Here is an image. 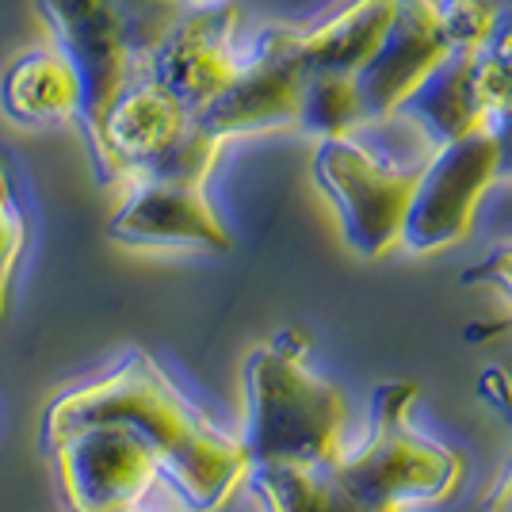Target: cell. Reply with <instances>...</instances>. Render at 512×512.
<instances>
[{
    "label": "cell",
    "mask_w": 512,
    "mask_h": 512,
    "mask_svg": "<svg viewBox=\"0 0 512 512\" xmlns=\"http://www.w3.org/2000/svg\"><path fill=\"white\" fill-rule=\"evenodd\" d=\"M192 0H39L50 39L81 77V123L92 130L138 77Z\"/></svg>",
    "instance_id": "obj_1"
},
{
    "label": "cell",
    "mask_w": 512,
    "mask_h": 512,
    "mask_svg": "<svg viewBox=\"0 0 512 512\" xmlns=\"http://www.w3.org/2000/svg\"><path fill=\"white\" fill-rule=\"evenodd\" d=\"M302 85H306V54L302 31L268 27L256 43V54L241 62L226 92L195 115V123L211 138H230L245 130H268L299 123Z\"/></svg>",
    "instance_id": "obj_2"
},
{
    "label": "cell",
    "mask_w": 512,
    "mask_h": 512,
    "mask_svg": "<svg viewBox=\"0 0 512 512\" xmlns=\"http://www.w3.org/2000/svg\"><path fill=\"white\" fill-rule=\"evenodd\" d=\"M237 20L241 8L234 0L188 4L146 62V77L176 96L192 119L226 92L241 69L234 54Z\"/></svg>",
    "instance_id": "obj_3"
},
{
    "label": "cell",
    "mask_w": 512,
    "mask_h": 512,
    "mask_svg": "<svg viewBox=\"0 0 512 512\" xmlns=\"http://www.w3.org/2000/svg\"><path fill=\"white\" fill-rule=\"evenodd\" d=\"M188 127L192 115L184 104L157 81L138 77L111 100L104 119L88 130V142L104 180H138L161 165V157L184 138Z\"/></svg>",
    "instance_id": "obj_4"
},
{
    "label": "cell",
    "mask_w": 512,
    "mask_h": 512,
    "mask_svg": "<svg viewBox=\"0 0 512 512\" xmlns=\"http://www.w3.org/2000/svg\"><path fill=\"white\" fill-rule=\"evenodd\" d=\"M451 54L440 0H398L379 50L356 69L363 119L386 115Z\"/></svg>",
    "instance_id": "obj_5"
},
{
    "label": "cell",
    "mask_w": 512,
    "mask_h": 512,
    "mask_svg": "<svg viewBox=\"0 0 512 512\" xmlns=\"http://www.w3.org/2000/svg\"><path fill=\"white\" fill-rule=\"evenodd\" d=\"M130 184H134V192L111 218V237L130 241V245L199 241V245H214V249H230V237L218 226L211 203L203 199L199 180L142 176Z\"/></svg>",
    "instance_id": "obj_6"
},
{
    "label": "cell",
    "mask_w": 512,
    "mask_h": 512,
    "mask_svg": "<svg viewBox=\"0 0 512 512\" xmlns=\"http://www.w3.org/2000/svg\"><path fill=\"white\" fill-rule=\"evenodd\" d=\"M321 180L341 195L344 214L352 222V234L363 241H379L394 234L406 218L413 192H417V176H398V172L379 169L371 157L356 146H348L341 138H329L318 157Z\"/></svg>",
    "instance_id": "obj_7"
},
{
    "label": "cell",
    "mask_w": 512,
    "mask_h": 512,
    "mask_svg": "<svg viewBox=\"0 0 512 512\" xmlns=\"http://www.w3.org/2000/svg\"><path fill=\"white\" fill-rule=\"evenodd\" d=\"M493 172H497V142H493L490 130H474L467 138L448 142V150L440 153L432 176L425 184L417 180V192H413L417 203H413V211H406L413 214L409 218L413 234L421 241L459 234L474 199L486 188Z\"/></svg>",
    "instance_id": "obj_8"
},
{
    "label": "cell",
    "mask_w": 512,
    "mask_h": 512,
    "mask_svg": "<svg viewBox=\"0 0 512 512\" xmlns=\"http://www.w3.org/2000/svg\"><path fill=\"white\" fill-rule=\"evenodd\" d=\"M0 115L20 127L81 119V77L58 46L23 50L0 73Z\"/></svg>",
    "instance_id": "obj_9"
},
{
    "label": "cell",
    "mask_w": 512,
    "mask_h": 512,
    "mask_svg": "<svg viewBox=\"0 0 512 512\" xmlns=\"http://www.w3.org/2000/svg\"><path fill=\"white\" fill-rule=\"evenodd\" d=\"M470 69H474V50L467 46H451V54L428 73L421 85L409 92L394 111H406L425 119L444 142L467 138L474 130H490L482 107L474 100V85H470Z\"/></svg>",
    "instance_id": "obj_10"
},
{
    "label": "cell",
    "mask_w": 512,
    "mask_h": 512,
    "mask_svg": "<svg viewBox=\"0 0 512 512\" xmlns=\"http://www.w3.org/2000/svg\"><path fill=\"white\" fill-rule=\"evenodd\" d=\"M398 0H356L321 27L302 31V54L306 69H329V73H352L360 69L383 43L386 27L394 20Z\"/></svg>",
    "instance_id": "obj_11"
},
{
    "label": "cell",
    "mask_w": 512,
    "mask_h": 512,
    "mask_svg": "<svg viewBox=\"0 0 512 512\" xmlns=\"http://www.w3.org/2000/svg\"><path fill=\"white\" fill-rule=\"evenodd\" d=\"M363 119L360 92L352 73H329V69H306V85H302L299 123L306 130H318L337 138L352 123Z\"/></svg>",
    "instance_id": "obj_12"
},
{
    "label": "cell",
    "mask_w": 512,
    "mask_h": 512,
    "mask_svg": "<svg viewBox=\"0 0 512 512\" xmlns=\"http://www.w3.org/2000/svg\"><path fill=\"white\" fill-rule=\"evenodd\" d=\"M474 100L482 107L486 123H493L501 111L512 107V20H501L486 35V43L474 50L470 69Z\"/></svg>",
    "instance_id": "obj_13"
},
{
    "label": "cell",
    "mask_w": 512,
    "mask_h": 512,
    "mask_svg": "<svg viewBox=\"0 0 512 512\" xmlns=\"http://www.w3.org/2000/svg\"><path fill=\"white\" fill-rule=\"evenodd\" d=\"M440 16L451 46L478 50L497 23L512 20V0H440Z\"/></svg>",
    "instance_id": "obj_14"
},
{
    "label": "cell",
    "mask_w": 512,
    "mask_h": 512,
    "mask_svg": "<svg viewBox=\"0 0 512 512\" xmlns=\"http://www.w3.org/2000/svg\"><path fill=\"white\" fill-rule=\"evenodd\" d=\"M23 241H27V222H23L20 207H16L8 169H4V161H0V314H4L8 283H12L16 260H20V253H23Z\"/></svg>",
    "instance_id": "obj_15"
},
{
    "label": "cell",
    "mask_w": 512,
    "mask_h": 512,
    "mask_svg": "<svg viewBox=\"0 0 512 512\" xmlns=\"http://www.w3.org/2000/svg\"><path fill=\"white\" fill-rule=\"evenodd\" d=\"M490 134L493 142H497V169H512V107L493 119Z\"/></svg>",
    "instance_id": "obj_16"
}]
</instances>
